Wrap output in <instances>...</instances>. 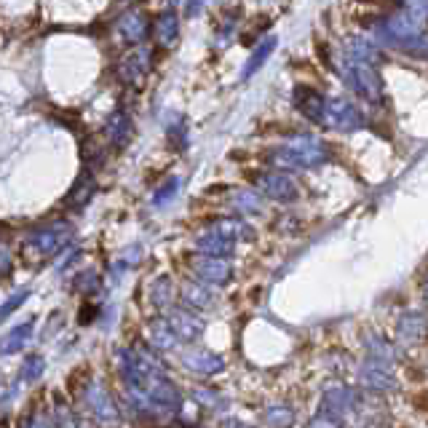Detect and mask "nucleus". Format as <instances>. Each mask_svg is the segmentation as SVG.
Listing matches in <instances>:
<instances>
[{"label": "nucleus", "mask_w": 428, "mask_h": 428, "mask_svg": "<svg viewBox=\"0 0 428 428\" xmlns=\"http://www.w3.org/2000/svg\"><path fill=\"white\" fill-rule=\"evenodd\" d=\"M148 68H150V54L148 51H134L120 62L118 75L123 78V81H129V84H142V78H145Z\"/></svg>", "instance_id": "nucleus-3"}, {"label": "nucleus", "mask_w": 428, "mask_h": 428, "mask_svg": "<svg viewBox=\"0 0 428 428\" xmlns=\"http://www.w3.org/2000/svg\"><path fill=\"white\" fill-rule=\"evenodd\" d=\"M72 239V225L65 220H56L51 225H43V228H35L33 233L27 236V246L43 257H51L56 252H62Z\"/></svg>", "instance_id": "nucleus-1"}, {"label": "nucleus", "mask_w": 428, "mask_h": 428, "mask_svg": "<svg viewBox=\"0 0 428 428\" xmlns=\"http://www.w3.org/2000/svg\"><path fill=\"white\" fill-rule=\"evenodd\" d=\"M198 246L209 252V255H228L230 252V244L223 239H217V236H209V239H201L198 241Z\"/></svg>", "instance_id": "nucleus-15"}, {"label": "nucleus", "mask_w": 428, "mask_h": 428, "mask_svg": "<svg viewBox=\"0 0 428 428\" xmlns=\"http://www.w3.org/2000/svg\"><path fill=\"white\" fill-rule=\"evenodd\" d=\"M35 329V322H24V324L14 326L3 340H0V356H11V354H17L24 348V342L30 340V335H33Z\"/></svg>", "instance_id": "nucleus-6"}, {"label": "nucleus", "mask_w": 428, "mask_h": 428, "mask_svg": "<svg viewBox=\"0 0 428 428\" xmlns=\"http://www.w3.org/2000/svg\"><path fill=\"white\" fill-rule=\"evenodd\" d=\"M129 134H132V120L123 110H116L107 120V137L116 148H123L129 142Z\"/></svg>", "instance_id": "nucleus-7"}, {"label": "nucleus", "mask_w": 428, "mask_h": 428, "mask_svg": "<svg viewBox=\"0 0 428 428\" xmlns=\"http://www.w3.org/2000/svg\"><path fill=\"white\" fill-rule=\"evenodd\" d=\"M174 190H177V182H174V180H171V182H166V185H164V188L158 190V193H155V204L161 206V204H166V201H169L171 196H174Z\"/></svg>", "instance_id": "nucleus-19"}, {"label": "nucleus", "mask_w": 428, "mask_h": 428, "mask_svg": "<svg viewBox=\"0 0 428 428\" xmlns=\"http://www.w3.org/2000/svg\"><path fill=\"white\" fill-rule=\"evenodd\" d=\"M43 370H46V361H43V356L33 354V356H27L24 367H22V380H27V383H35L38 377L43 375Z\"/></svg>", "instance_id": "nucleus-13"}, {"label": "nucleus", "mask_w": 428, "mask_h": 428, "mask_svg": "<svg viewBox=\"0 0 428 428\" xmlns=\"http://www.w3.org/2000/svg\"><path fill=\"white\" fill-rule=\"evenodd\" d=\"M94 190H97V182H94V177H88V174H84L75 185H72V190H70L68 196V204H72L75 209H84L88 201H91V196H94Z\"/></svg>", "instance_id": "nucleus-9"}, {"label": "nucleus", "mask_w": 428, "mask_h": 428, "mask_svg": "<svg viewBox=\"0 0 428 428\" xmlns=\"http://www.w3.org/2000/svg\"><path fill=\"white\" fill-rule=\"evenodd\" d=\"M182 361L188 364L193 372H201V375H214L223 370V359L214 356V354H206V351H188Z\"/></svg>", "instance_id": "nucleus-5"}, {"label": "nucleus", "mask_w": 428, "mask_h": 428, "mask_svg": "<svg viewBox=\"0 0 428 428\" xmlns=\"http://www.w3.org/2000/svg\"><path fill=\"white\" fill-rule=\"evenodd\" d=\"M361 380H364V386H370V388H391V383H394L388 375H383V372H370V370H364Z\"/></svg>", "instance_id": "nucleus-17"}, {"label": "nucleus", "mask_w": 428, "mask_h": 428, "mask_svg": "<svg viewBox=\"0 0 428 428\" xmlns=\"http://www.w3.org/2000/svg\"><path fill=\"white\" fill-rule=\"evenodd\" d=\"M27 297H30V292L27 290H19L17 294H11V297H8V303H3V306H0V319L11 316V313H14V310H17L19 306L27 300Z\"/></svg>", "instance_id": "nucleus-16"}, {"label": "nucleus", "mask_w": 428, "mask_h": 428, "mask_svg": "<svg viewBox=\"0 0 428 428\" xmlns=\"http://www.w3.org/2000/svg\"><path fill=\"white\" fill-rule=\"evenodd\" d=\"M118 33L129 40V43H137L145 38L148 33V19L142 11H126L123 17L118 19Z\"/></svg>", "instance_id": "nucleus-4"}, {"label": "nucleus", "mask_w": 428, "mask_h": 428, "mask_svg": "<svg viewBox=\"0 0 428 428\" xmlns=\"http://www.w3.org/2000/svg\"><path fill=\"white\" fill-rule=\"evenodd\" d=\"M150 340L155 348H171L177 342V335L171 332L169 322H153L150 324Z\"/></svg>", "instance_id": "nucleus-12"}, {"label": "nucleus", "mask_w": 428, "mask_h": 428, "mask_svg": "<svg viewBox=\"0 0 428 428\" xmlns=\"http://www.w3.org/2000/svg\"><path fill=\"white\" fill-rule=\"evenodd\" d=\"M196 271H198V276H204L206 281H217V284L230 276V268L220 260H201V262H196Z\"/></svg>", "instance_id": "nucleus-10"}, {"label": "nucleus", "mask_w": 428, "mask_h": 428, "mask_svg": "<svg viewBox=\"0 0 428 428\" xmlns=\"http://www.w3.org/2000/svg\"><path fill=\"white\" fill-rule=\"evenodd\" d=\"M169 326H171V332L177 335V340H180V338H182V340H193V338H198V332H201V322L193 319V316H188V313H182V310L171 313Z\"/></svg>", "instance_id": "nucleus-8"}, {"label": "nucleus", "mask_w": 428, "mask_h": 428, "mask_svg": "<svg viewBox=\"0 0 428 428\" xmlns=\"http://www.w3.org/2000/svg\"><path fill=\"white\" fill-rule=\"evenodd\" d=\"M182 297H185V303H190V306H196V308H206L209 306V292L201 290V287H185V292H182Z\"/></svg>", "instance_id": "nucleus-14"}, {"label": "nucleus", "mask_w": 428, "mask_h": 428, "mask_svg": "<svg viewBox=\"0 0 428 428\" xmlns=\"http://www.w3.org/2000/svg\"><path fill=\"white\" fill-rule=\"evenodd\" d=\"M177 30H180V24H177V17L171 11H166V14H161V17L155 19V35H158L161 43H171L177 38Z\"/></svg>", "instance_id": "nucleus-11"}, {"label": "nucleus", "mask_w": 428, "mask_h": 428, "mask_svg": "<svg viewBox=\"0 0 428 428\" xmlns=\"http://www.w3.org/2000/svg\"><path fill=\"white\" fill-rule=\"evenodd\" d=\"M27 428H56V426H54L51 418H46V415H35L33 420L27 423Z\"/></svg>", "instance_id": "nucleus-20"}, {"label": "nucleus", "mask_w": 428, "mask_h": 428, "mask_svg": "<svg viewBox=\"0 0 428 428\" xmlns=\"http://www.w3.org/2000/svg\"><path fill=\"white\" fill-rule=\"evenodd\" d=\"M88 407H91V415L102 423V426H116L118 423V407H116V402H113V396L104 391L102 386H97V383H91L88 386Z\"/></svg>", "instance_id": "nucleus-2"}, {"label": "nucleus", "mask_w": 428, "mask_h": 428, "mask_svg": "<svg viewBox=\"0 0 428 428\" xmlns=\"http://www.w3.org/2000/svg\"><path fill=\"white\" fill-rule=\"evenodd\" d=\"M97 287H100L97 274H81L78 276V281H75V290H81V292H94Z\"/></svg>", "instance_id": "nucleus-18"}, {"label": "nucleus", "mask_w": 428, "mask_h": 428, "mask_svg": "<svg viewBox=\"0 0 428 428\" xmlns=\"http://www.w3.org/2000/svg\"><path fill=\"white\" fill-rule=\"evenodd\" d=\"M11 271V255H8V249L0 244V276H6Z\"/></svg>", "instance_id": "nucleus-21"}]
</instances>
